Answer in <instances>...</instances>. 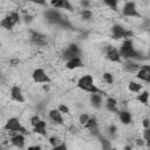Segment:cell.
<instances>
[{
	"mask_svg": "<svg viewBox=\"0 0 150 150\" xmlns=\"http://www.w3.org/2000/svg\"><path fill=\"white\" fill-rule=\"evenodd\" d=\"M76 86H77V88L82 89V91H84V92L91 93V94H103L104 95V93L101 92L100 89L94 84V79H93L92 75H89V74L83 75L82 77H80Z\"/></svg>",
	"mask_w": 150,
	"mask_h": 150,
	"instance_id": "6da1fadb",
	"label": "cell"
},
{
	"mask_svg": "<svg viewBox=\"0 0 150 150\" xmlns=\"http://www.w3.org/2000/svg\"><path fill=\"white\" fill-rule=\"evenodd\" d=\"M1 27L5 28V29H8V31H11V29L14 27V22L12 21V19H11L10 15L5 17V18L1 20Z\"/></svg>",
	"mask_w": 150,
	"mask_h": 150,
	"instance_id": "d6986e66",
	"label": "cell"
},
{
	"mask_svg": "<svg viewBox=\"0 0 150 150\" xmlns=\"http://www.w3.org/2000/svg\"><path fill=\"white\" fill-rule=\"evenodd\" d=\"M149 59H150V52H149Z\"/></svg>",
	"mask_w": 150,
	"mask_h": 150,
	"instance_id": "f907efd6",
	"label": "cell"
},
{
	"mask_svg": "<svg viewBox=\"0 0 150 150\" xmlns=\"http://www.w3.org/2000/svg\"><path fill=\"white\" fill-rule=\"evenodd\" d=\"M48 142H49V144H50L53 148H54V147H57V145H60V144H62V141L60 140L59 137H56V136H52V137H49Z\"/></svg>",
	"mask_w": 150,
	"mask_h": 150,
	"instance_id": "cb8c5ba5",
	"label": "cell"
},
{
	"mask_svg": "<svg viewBox=\"0 0 150 150\" xmlns=\"http://www.w3.org/2000/svg\"><path fill=\"white\" fill-rule=\"evenodd\" d=\"M69 130H71V133H72V134H76V133H77V128H76V127H74V126H72Z\"/></svg>",
	"mask_w": 150,
	"mask_h": 150,
	"instance_id": "bcb514c9",
	"label": "cell"
},
{
	"mask_svg": "<svg viewBox=\"0 0 150 150\" xmlns=\"http://www.w3.org/2000/svg\"><path fill=\"white\" fill-rule=\"evenodd\" d=\"M83 66V62L81 57H74L72 60H68L66 62V68L69 69V71H73V69H76V68H81Z\"/></svg>",
	"mask_w": 150,
	"mask_h": 150,
	"instance_id": "5bb4252c",
	"label": "cell"
},
{
	"mask_svg": "<svg viewBox=\"0 0 150 150\" xmlns=\"http://www.w3.org/2000/svg\"><path fill=\"white\" fill-rule=\"evenodd\" d=\"M27 150H42V148L40 145H32V147H28Z\"/></svg>",
	"mask_w": 150,
	"mask_h": 150,
	"instance_id": "7bdbcfd3",
	"label": "cell"
},
{
	"mask_svg": "<svg viewBox=\"0 0 150 150\" xmlns=\"http://www.w3.org/2000/svg\"><path fill=\"white\" fill-rule=\"evenodd\" d=\"M92 15H93V12L91 10H82L81 12V17L83 20H89L92 18Z\"/></svg>",
	"mask_w": 150,
	"mask_h": 150,
	"instance_id": "4316f807",
	"label": "cell"
},
{
	"mask_svg": "<svg viewBox=\"0 0 150 150\" xmlns=\"http://www.w3.org/2000/svg\"><path fill=\"white\" fill-rule=\"evenodd\" d=\"M8 15L11 17L12 21L14 22V25H17V24H19V22H20V15H19V13H18V12H15V11L10 12V13H8Z\"/></svg>",
	"mask_w": 150,
	"mask_h": 150,
	"instance_id": "484cf974",
	"label": "cell"
},
{
	"mask_svg": "<svg viewBox=\"0 0 150 150\" xmlns=\"http://www.w3.org/2000/svg\"><path fill=\"white\" fill-rule=\"evenodd\" d=\"M31 41L39 46V47H42V46H46L47 45V40H46V35L45 34H41L37 31H31Z\"/></svg>",
	"mask_w": 150,
	"mask_h": 150,
	"instance_id": "8992f818",
	"label": "cell"
},
{
	"mask_svg": "<svg viewBox=\"0 0 150 150\" xmlns=\"http://www.w3.org/2000/svg\"><path fill=\"white\" fill-rule=\"evenodd\" d=\"M135 143H136V145H137V147H144V145H145V141H144V138H137V140L135 141Z\"/></svg>",
	"mask_w": 150,
	"mask_h": 150,
	"instance_id": "f35d334b",
	"label": "cell"
},
{
	"mask_svg": "<svg viewBox=\"0 0 150 150\" xmlns=\"http://www.w3.org/2000/svg\"><path fill=\"white\" fill-rule=\"evenodd\" d=\"M131 37H134V33H133V31H126V33H124V40H127V39H130Z\"/></svg>",
	"mask_w": 150,
	"mask_h": 150,
	"instance_id": "b9f144b4",
	"label": "cell"
},
{
	"mask_svg": "<svg viewBox=\"0 0 150 150\" xmlns=\"http://www.w3.org/2000/svg\"><path fill=\"white\" fill-rule=\"evenodd\" d=\"M32 77H33V81L35 83H50L52 80L50 77L46 74V72L42 69V68H37L34 69L33 74H32Z\"/></svg>",
	"mask_w": 150,
	"mask_h": 150,
	"instance_id": "5b68a950",
	"label": "cell"
},
{
	"mask_svg": "<svg viewBox=\"0 0 150 150\" xmlns=\"http://www.w3.org/2000/svg\"><path fill=\"white\" fill-rule=\"evenodd\" d=\"M106 108H107L109 111H111V113H120L115 106H111V104H107V103H106Z\"/></svg>",
	"mask_w": 150,
	"mask_h": 150,
	"instance_id": "8d00e7d4",
	"label": "cell"
},
{
	"mask_svg": "<svg viewBox=\"0 0 150 150\" xmlns=\"http://www.w3.org/2000/svg\"><path fill=\"white\" fill-rule=\"evenodd\" d=\"M149 92H143V93H141V94H138L137 95V97H136V100L138 101V102H141L142 104H144V106H148V101H149Z\"/></svg>",
	"mask_w": 150,
	"mask_h": 150,
	"instance_id": "44dd1931",
	"label": "cell"
},
{
	"mask_svg": "<svg viewBox=\"0 0 150 150\" xmlns=\"http://www.w3.org/2000/svg\"><path fill=\"white\" fill-rule=\"evenodd\" d=\"M107 104H111V106H117V100L115 97H111V96H108L107 97V101H106Z\"/></svg>",
	"mask_w": 150,
	"mask_h": 150,
	"instance_id": "d6a6232c",
	"label": "cell"
},
{
	"mask_svg": "<svg viewBox=\"0 0 150 150\" xmlns=\"http://www.w3.org/2000/svg\"><path fill=\"white\" fill-rule=\"evenodd\" d=\"M10 141H11V144L12 145L19 148V149H22L25 147V143H26V140H25L24 134H17L15 136L11 137Z\"/></svg>",
	"mask_w": 150,
	"mask_h": 150,
	"instance_id": "7c38bea8",
	"label": "cell"
},
{
	"mask_svg": "<svg viewBox=\"0 0 150 150\" xmlns=\"http://www.w3.org/2000/svg\"><path fill=\"white\" fill-rule=\"evenodd\" d=\"M118 117H120V121H121V123L124 124V126H128V124L131 123V120H133L131 114L129 111H127V110L120 111L118 113Z\"/></svg>",
	"mask_w": 150,
	"mask_h": 150,
	"instance_id": "2e32d148",
	"label": "cell"
},
{
	"mask_svg": "<svg viewBox=\"0 0 150 150\" xmlns=\"http://www.w3.org/2000/svg\"><path fill=\"white\" fill-rule=\"evenodd\" d=\"M11 99L15 102H19V103H24L26 100H25V96L22 94V91L19 86H13L11 88Z\"/></svg>",
	"mask_w": 150,
	"mask_h": 150,
	"instance_id": "9c48e42d",
	"label": "cell"
},
{
	"mask_svg": "<svg viewBox=\"0 0 150 150\" xmlns=\"http://www.w3.org/2000/svg\"><path fill=\"white\" fill-rule=\"evenodd\" d=\"M46 128H47V122L44 121V120H41V121L33 128V131H34L35 134H38V135L47 136V130H46Z\"/></svg>",
	"mask_w": 150,
	"mask_h": 150,
	"instance_id": "9a60e30c",
	"label": "cell"
},
{
	"mask_svg": "<svg viewBox=\"0 0 150 150\" xmlns=\"http://www.w3.org/2000/svg\"><path fill=\"white\" fill-rule=\"evenodd\" d=\"M48 116L52 121L56 124H64V117H62V114L60 113L59 109H52L48 111Z\"/></svg>",
	"mask_w": 150,
	"mask_h": 150,
	"instance_id": "8fae6325",
	"label": "cell"
},
{
	"mask_svg": "<svg viewBox=\"0 0 150 150\" xmlns=\"http://www.w3.org/2000/svg\"><path fill=\"white\" fill-rule=\"evenodd\" d=\"M123 67L124 69L128 72V73H137L140 69H141V65L136 64L134 60H126V62L123 64Z\"/></svg>",
	"mask_w": 150,
	"mask_h": 150,
	"instance_id": "4fadbf2b",
	"label": "cell"
},
{
	"mask_svg": "<svg viewBox=\"0 0 150 150\" xmlns=\"http://www.w3.org/2000/svg\"><path fill=\"white\" fill-rule=\"evenodd\" d=\"M122 14L124 17H128V18H141V14L137 11L135 1H127V3H124L123 8H122Z\"/></svg>",
	"mask_w": 150,
	"mask_h": 150,
	"instance_id": "3957f363",
	"label": "cell"
},
{
	"mask_svg": "<svg viewBox=\"0 0 150 150\" xmlns=\"http://www.w3.org/2000/svg\"><path fill=\"white\" fill-rule=\"evenodd\" d=\"M45 15H46L47 20L50 24H57V25H60V22L64 20L62 17H61V14H60V12L56 11V10H48V11H46Z\"/></svg>",
	"mask_w": 150,
	"mask_h": 150,
	"instance_id": "ba28073f",
	"label": "cell"
},
{
	"mask_svg": "<svg viewBox=\"0 0 150 150\" xmlns=\"http://www.w3.org/2000/svg\"><path fill=\"white\" fill-rule=\"evenodd\" d=\"M99 140H100V143H101V147H102V150H110L113 147H111V142L107 138V137H104V136H100L99 137Z\"/></svg>",
	"mask_w": 150,
	"mask_h": 150,
	"instance_id": "ffe728a7",
	"label": "cell"
},
{
	"mask_svg": "<svg viewBox=\"0 0 150 150\" xmlns=\"http://www.w3.org/2000/svg\"><path fill=\"white\" fill-rule=\"evenodd\" d=\"M142 124H143L144 129L150 128V120H149V118H144V120H143V122H142Z\"/></svg>",
	"mask_w": 150,
	"mask_h": 150,
	"instance_id": "60d3db41",
	"label": "cell"
},
{
	"mask_svg": "<svg viewBox=\"0 0 150 150\" xmlns=\"http://www.w3.org/2000/svg\"><path fill=\"white\" fill-rule=\"evenodd\" d=\"M59 110H60V113H61V114H67V115H69L71 114V110H69V108L66 106V104H60L59 106V108H57Z\"/></svg>",
	"mask_w": 150,
	"mask_h": 150,
	"instance_id": "4dcf8cb0",
	"label": "cell"
},
{
	"mask_svg": "<svg viewBox=\"0 0 150 150\" xmlns=\"http://www.w3.org/2000/svg\"><path fill=\"white\" fill-rule=\"evenodd\" d=\"M99 127V121H97V118L96 117H91L89 118V121H88V123L84 126V128L86 129H93V128H97Z\"/></svg>",
	"mask_w": 150,
	"mask_h": 150,
	"instance_id": "7402d4cb",
	"label": "cell"
},
{
	"mask_svg": "<svg viewBox=\"0 0 150 150\" xmlns=\"http://www.w3.org/2000/svg\"><path fill=\"white\" fill-rule=\"evenodd\" d=\"M52 150H68V147H67L65 143H62V144H60V145H57V147H54Z\"/></svg>",
	"mask_w": 150,
	"mask_h": 150,
	"instance_id": "d590c367",
	"label": "cell"
},
{
	"mask_svg": "<svg viewBox=\"0 0 150 150\" xmlns=\"http://www.w3.org/2000/svg\"><path fill=\"white\" fill-rule=\"evenodd\" d=\"M19 64H20V60H19L18 57H13V59H11V60H10V65H11L12 67L18 66Z\"/></svg>",
	"mask_w": 150,
	"mask_h": 150,
	"instance_id": "e575fe53",
	"label": "cell"
},
{
	"mask_svg": "<svg viewBox=\"0 0 150 150\" xmlns=\"http://www.w3.org/2000/svg\"><path fill=\"white\" fill-rule=\"evenodd\" d=\"M108 134L111 136V137H115V135H116V133H117V127L115 126V124H110L109 127H108Z\"/></svg>",
	"mask_w": 150,
	"mask_h": 150,
	"instance_id": "f546056e",
	"label": "cell"
},
{
	"mask_svg": "<svg viewBox=\"0 0 150 150\" xmlns=\"http://www.w3.org/2000/svg\"><path fill=\"white\" fill-rule=\"evenodd\" d=\"M143 136H144V141H147V140H149V138H150V128L144 129V131H143Z\"/></svg>",
	"mask_w": 150,
	"mask_h": 150,
	"instance_id": "ab89813d",
	"label": "cell"
},
{
	"mask_svg": "<svg viewBox=\"0 0 150 150\" xmlns=\"http://www.w3.org/2000/svg\"><path fill=\"white\" fill-rule=\"evenodd\" d=\"M107 57L110 60L111 62H117V64H122V57L120 55V52L117 48L109 46L107 48Z\"/></svg>",
	"mask_w": 150,
	"mask_h": 150,
	"instance_id": "52a82bcc",
	"label": "cell"
},
{
	"mask_svg": "<svg viewBox=\"0 0 150 150\" xmlns=\"http://www.w3.org/2000/svg\"><path fill=\"white\" fill-rule=\"evenodd\" d=\"M142 84L141 83H137V82H134V81H131L130 83H129V86H128V88H129V91L130 92H134V93H140L141 92V89H142Z\"/></svg>",
	"mask_w": 150,
	"mask_h": 150,
	"instance_id": "603a6c76",
	"label": "cell"
},
{
	"mask_svg": "<svg viewBox=\"0 0 150 150\" xmlns=\"http://www.w3.org/2000/svg\"><path fill=\"white\" fill-rule=\"evenodd\" d=\"M103 80L108 83V84H113L114 83V77L110 73H103Z\"/></svg>",
	"mask_w": 150,
	"mask_h": 150,
	"instance_id": "f1b7e54d",
	"label": "cell"
},
{
	"mask_svg": "<svg viewBox=\"0 0 150 150\" xmlns=\"http://www.w3.org/2000/svg\"><path fill=\"white\" fill-rule=\"evenodd\" d=\"M123 150H133V148H131V145H126L123 148Z\"/></svg>",
	"mask_w": 150,
	"mask_h": 150,
	"instance_id": "7dc6e473",
	"label": "cell"
},
{
	"mask_svg": "<svg viewBox=\"0 0 150 150\" xmlns=\"http://www.w3.org/2000/svg\"><path fill=\"white\" fill-rule=\"evenodd\" d=\"M40 121H41V118L39 117V115H34V116L31 117V120H29V122H31V124L33 126V128H34Z\"/></svg>",
	"mask_w": 150,
	"mask_h": 150,
	"instance_id": "1f68e13d",
	"label": "cell"
},
{
	"mask_svg": "<svg viewBox=\"0 0 150 150\" xmlns=\"http://www.w3.org/2000/svg\"><path fill=\"white\" fill-rule=\"evenodd\" d=\"M49 88H50V87H49V84H48V83L44 84V87H42V89H44V92H46V93H47V92H49Z\"/></svg>",
	"mask_w": 150,
	"mask_h": 150,
	"instance_id": "f6af8a7d",
	"label": "cell"
},
{
	"mask_svg": "<svg viewBox=\"0 0 150 150\" xmlns=\"http://www.w3.org/2000/svg\"><path fill=\"white\" fill-rule=\"evenodd\" d=\"M110 150H117V149H116V148H111Z\"/></svg>",
	"mask_w": 150,
	"mask_h": 150,
	"instance_id": "681fc988",
	"label": "cell"
},
{
	"mask_svg": "<svg viewBox=\"0 0 150 150\" xmlns=\"http://www.w3.org/2000/svg\"><path fill=\"white\" fill-rule=\"evenodd\" d=\"M148 32H149V34H150V29H149V31H148Z\"/></svg>",
	"mask_w": 150,
	"mask_h": 150,
	"instance_id": "816d5d0a",
	"label": "cell"
},
{
	"mask_svg": "<svg viewBox=\"0 0 150 150\" xmlns=\"http://www.w3.org/2000/svg\"><path fill=\"white\" fill-rule=\"evenodd\" d=\"M80 55H81V49L79 48V46L76 44H71L64 52L62 57L68 61V60H72L74 57H80Z\"/></svg>",
	"mask_w": 150,
	"mask_h": 150,
	"instance_id": "277c9868",
	"label": "cell"
},
{
	"mask_svg": "<svg viewBox=\"0 0 150 150\" xmlns=\"http://www.w3.org/2000/svg\"><path fill=\"white\" fill-rule=\"evenodd\" d=\"M136 77L140 79V80H142V81H144V82L150 83V72H148V71H145L143 68H141L136 73Z\"/></svg>",
	"mask_w": 150,
	"mask_h": 150,
	"instance_id": "ac0fdd59",
	"label": "cell"
},
{
	"mask_svg": "<svg viewBox=\"0 0 150 150\" xmlns=\"http://www.w3.org/2000/svg\"><path fill=\"white\" fill-rule=\"evenodd\" d=\"M104 4L107 5V6H109L111 10H114V11H117V5H118V3L117 1H115V0H106L104 1Z\"/></svg>",
	"mask_w": 150,
	"mask_h": 150,
	"instance_id": "83f0119b",
	"label": "cell"
},
{
	"mask_svg": "<svg viewBox=\"0 0 150 150\" xmlns=\"http://www.w3.org/2000/svg\"><path fill=\"white\" fill-rule=\"evenodd\" d=\"M32 19H33V17H32V15H29V14H26V15L24 17L25 22H31V21H32Z\"/></svg>",
	"mask_w": 150,
	"mask_h": 150,
	"instance_id": "ee69618b",
	"label": "cell"
},
{
	"mask_svg": "<svg viewBox=\"0 0 150 150\" xmlns=\"http://www.w3.org/2000/svg\"><path fill=\"white\" fill-rule=\"evenodd\" d=\"M80 5L83 7V10H89V6H91V1H88V0H81Z\"/></svg>",
	"mask_w": 150,
	"mask_h": 150,
	"instance_id": "836d02e7",
	"label": "cell"
},
{
	"mask_svg": "<svg viewBox=\"0 0 150 150\" xmlns=\"http://www.w3.org/2000/svg\"><path fill=\"white\" fill-rule=\"evenodd\" d=\"M89 115L88 114H81L80 116H79V122H80V124H82L83 127L88 123V121H89Z\"/></svg>",
	"mask_w": 150,
	"mask_h": 150,
	"instance_id": "d4e9b609",
	"label": "cell"
},
{
	"mask_svg": "<svg viewBox=\"0 0 150 150\" xmlns=\"http://www.w3.org/2000/svg\"><path fill=\"white\" fill-rule=\"evenodd\" d=\"M64 10H67V11H73V6L71 5V3L68 0H65V5H64Z\"/></svg>",
	"mask_w": 150,
	"mask_h": 150,
	"instance_id": "74e56055",
	"label": "cell"
},
{
	"mask_svg": "<svg viewBox=\"0 0 150 150\" xmlns=\"http://www.w3.org/2000/svg\"><path fill=\"white\" fill-rule=\"evenodd\" d=\"M91 103L94 108L102 107V95L101 94H91Z\"/></svg>",
	"mask_w": 150,
	"mask_h": 150,
	"instance_id": "e0dca14e",
	"label": "cell"
},
{
	"mask_svg": "<svg viewBox=\"0 0 150 150\" xmlns=\"http://www.w3.org/2000/svg\"><path fill=\"white\" fill-rule=\"evenodd\" d=\"M145 145H147V147H148V148H149V149H150V138H149V140H147V141H145Z\"/></svg>",
	"mask_w": 150,
	"mask_h": 150,
	"instance_id": "c3c4849f",
	"label": "cell"
},
{
	"mask_svg": "<svg viewBox=\"0 0 150 150\" xmlns=\"http://www.w3.org/2000/svg\"><path fill=\"white\" fill-rule=\"evenodd\" d=\"M127 29L122 26V25H114L111 28V33H113V38L115 40L118 39H124V33Z\"/></svg>",
	"mask_w": 150,
	"mask_h": 150,
	"instance_id": "30bf717a",
	"label": "cell"
},
{
	"mask_svg": "<svg viewBox=\"0 0 150 150\" xmlns=\"http://www.w3.org/2000/svg\"><path fill=\"white\" fill-rule=\"evenodd\" d=\"M4 129L7 130V131H15V133H19V134H28V130L20 123L19 118L17 117H11L7 120L6 124L4 126Z\"/></svg>",
	"mask_w": 150,
	"mask_h": 150,
	"instance_id": "7a4b0ae2",
	"label": "cell"
}]
</instances>
